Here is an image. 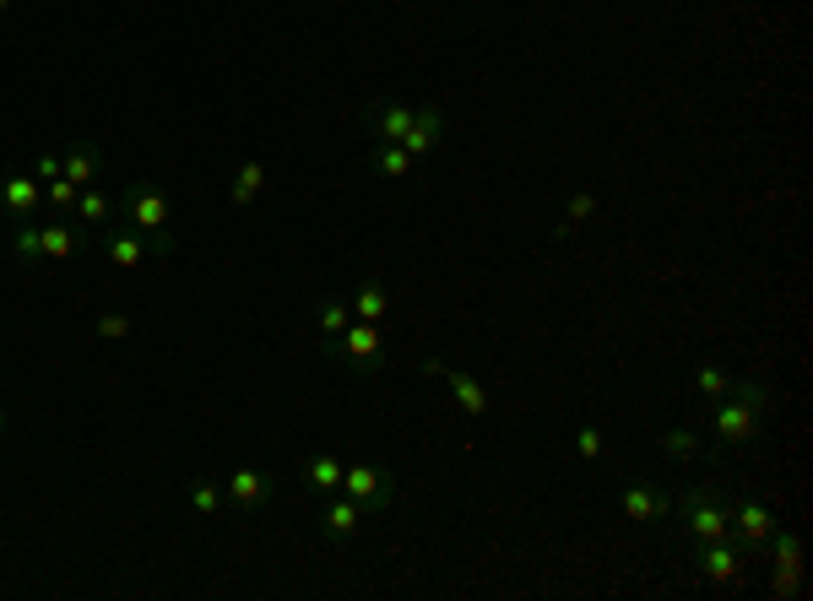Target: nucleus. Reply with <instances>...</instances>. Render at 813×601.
<instances>
[{
  "label": "nucleus",
  "mask_w": 813,
  "mask_h": 601,
  "mask_svg": "<svg viewBox=\"0 0 813 601\" xmlns=\"http://www.w3.org/2000/svg\"><path fill=\"white\" fill-rule=\"evenodd\" d=\"M770 407H776V396L765 380H732V390L721 401H710V434L721 445H749V440H760V423Z\"/></svg>",
  "instance_id": "nucleus-1"
},
{
  "label": "nucleus",
  "mask_w": 813,
  "mask_h": 601,
  "mask_svg": "<svg viewBox=\"0 0 813 601\" xmlns=\"http://www.w3.org/2000/svg\"><path fill=\"white\" fill-rule=\"evenodd\" d=\"M672 509H678V526H683L689 542H721V537H732V509H727L716 477L700 482V488H683L672 498Z\"/></svg>",
  "instance_id": "nucleus-2"
},
{
  "label": "nucleus",
  "mask_w": 813,
  "mask_h": 601,
  "mask_svg": "<svg viewBox=\"0 0 813 601\" xmlns=\"http://www.w3.org/2000/svg\"><path fill=\"white\" fill-rule=\"evenodd\" d=\"M93 244L87 228H71V223H11V250L16 261H71Z\"/></svg>",
  "instance_id": "nucleus-3"
},
{
  "label": "nucleus",
  "mask_w": 813,
  "mask_h": 601,
  "mask_svg": "<svg viewBox=\"0 0 813 601\" xmlns=\"http://www.w3.org/2000/svg\"><path fill=\"white\" fill-rule=\"evenodd\" d=\"M120 206H125V228L147 233V239L158 244L163 255H174V201L163 195L158 184L136 179V184H131V190L120 195Z\"/></svg>",
  "instance_id": "nucleus-4"
},
{
  "label": "nucleus",
  "mask_w": 813,
  "mask_h": 601,
  "mask_svg": "<svg viewBox=\"0 0 813 601\" xmlns=\"http://www.w3.org/2000/svg\"><path fill=\"white\" fill-rule=\"evenodd\" d=\"M331 358L347 363V369H358V374H380V363H385V336H380V325L347 320V330L331 336Z\"/></svg>",
  "instance_id": "nucleus-5"
},
{
  "label": "nucleus",
  "mask_w": 813,
  "mask_h": 601,
  "mask_svg": "<svg viewBox=\"0 0 813 601\" xmlns=\"http://www.w3.org/2000/svg\"><path fill=\"white\" fill-rule=\"evenodd\" d=\"M694 580L721 586V591L743 586V548H738L732 537H721V542H694Z\"/></svg>",
  "instance_id": "nucleus-6"
},
{
  "label": "nucleus",
  "mask_w": 813,
  "mask_h": 601,
  "mask_svg": "<svg viewBox=\"0 0 813 601\" xmlns=\"http://www.w3.org/2000/svg\"><path fill=\"white\" fill-rule=\"evenodd\" d=\"M727 509H732V542H738L743 553H760V548L770 542V531L781 526V520H776V509H770V504H760V498H749V493H732V498H727Z\"/></svg>",
  "instance_id": "nucleus-7"
},
{
  "label": "nucleus",
  "mask_w": 813,
  "mask_h": 601,
  "mask_svg": "<svg viewBox=\"0 0 813 601\" xmlns=\"http://www.w3.org/2000/svg\"><path fill=\"white\" fill-rule=\"evenodd\" d=\"M765 548H770V558H776V564H770V591L781 601H792L798 597V580H803V542H798V531L776 526Z\"/></svg>",
  "instance_id": "nucleus-8"
},
{
  "label": "nucleus",
  "mask_w": 813,
  "mask_h": 601,
  "mask_svg": "<svg viewBox=\"0 0 813 601\" xmlns=\"http://www.w3.org/2000/svg\"><path fill=\"white\" fill-rule=\"evenodd\" d=\"M423 374L440 380V385H451V396H456V407H462L467 418H488V412H493V396H488L473 374H462V369H451V363H440V358H429Z\"/></svg>",
  "instance_id": "nucleus-9"
},
{
  "label": "nucleus",
  "mask_w": 813,
  "mask_h": 601,
  "mask_svg": "<svg viewBox=\"0 0 813 601\" xmlns=\"http://www.w3.org/2000/svg\"><path fill=\"white\" fill-rule=\"evenodd\" d=\"M342 493L358 498L363 509H385V504H391V477H385L374 460H352V466L342 471Z\"/></svg>",
  "instance_id": "nucleus-10"
},
{
  "label": "nucleus",
  "mask_w": 813,
  "mask_h": 601,
  "mask_svg": "<svg viewBox=\"0 0 813 601\" xmlns=\"http://www.w3.org/2000/svg\"><path fill=\"white\" fill-rule=\"evenodd\" d=\"M277 493V477L272 471H261V466H239V471H228V482H223V498L234 504V509H261L266 498Z\"/></svg>",
  "instance_id": "nucleus-11"
},
{
  "label": "nucleus",
  "mask_w": 813,
  "mask_h": 601,
  "mask_svg": "<svg viewBox=\"0 0 813 601\" xmlns=\"http://www.w3.org/2000/svg\"><path fill=\"white\" fill-rule=\"evenodd\" d=\"M619 509H624V520H635V526H656V520L672 515V498H667L661 488H650V482H619Z\"/></svg>",
  "instance_id": "nucleus-12"
},
{
  "label": "nucleus",
  "mask_w": 813,
  "mask_h": 601,
  "mask_svg": "<svg viewBox=\"0 0 813 601\" xmlns=\"http://www.w3.org/2000/svg\"><path fill=\"white\" fill-rule=\"evenodd\" d=\"M0 206H5V223H33L38 206H44V184L33 173H5L0 179Z\"/></svg>",
  "instance_id": "nucleus-13"
},
{
  "label": "nucleus",
  "mask_w": 813,
  "mask_h": 601,
  "mask_svg": "<svg viewBox=\"0 0 813 601\" xmlns=\"http://www.w3.org/2000/svg\"><path fill=\"white\" fill-rule=\"evenodd\" d=\"M413 115H418V104H391V98H380V104L363 109V125H369L374 142H402V136L413 131Z\"/></svg>",
  "instance_id": "nucleus-14"
},
{
  "label": "nucleus",
  "mask_w": 813,
  "mask_h": 601,
  "mask_svg": "<svg viewBox=\"0 0 813 601\" xmlns=\"http://www.w3.org/2000/svg\"><path fill=\"white\" fill-rule=\"evenodd\" d=\"M98 244H104V255H109V261H115L120 272H136V266L147 261V255H163L158 244H153L147 233H136V228H109V233H104Z\"/></svg>",
  "instance_id": "nucleus-15"
},
{
  "label": "nucleus",
  "mask_w": 813,
  "mask_h": 601,
  "mask_svg": "<svg viewBox=\"0 0 813 601\" xmlns=\"http://www.w3.org/2000/svg\"><path fill=\"white\" fill-rule=\"evenodd\" d=\"M402 147L413 152V157H429L434 147H445V109H434V104H418V115H413V131L402 136Z\"/></svg>",
  "instance_id": "nucleus-16"
},
{
  "label": "nucleus",
  "mask_w": 813,
  "mask_h": 601,
  "mask_svg": "<svg viewBox=\"0 0 813 601\" xmlns=\"http://www.w3.org/2000/svg\"><path fill=\"white\" fill-rule=\"evenodd\" d=\"M321 531L336 537V542H342V537H358V531H363V504L347 498V493H331L321 509Z\"/></svg>",
  "instance_id": "nucleus-17"
},
{
  "label": "nucleus",
  "mask_w": 813,
  "mask_h": 601,
  "mask_svg": "<svg viewBox=\"0 0 813 601\" xmlns=\"http://www.w3.org/2000/svg\"><path fill=\"white\" fill-rule=\"evenodd\" d=\"M347 303H352V320H369V325H385V320H391V288H385L380 277H363L358 293Z\"/></svg>",
  "instance_id": "nucleus-18"
},
{
  "label": "nucleus",
  "mask_w": 813,
  "mask_h": 601,
  "mask_svg": "<svg viewBox=\"0 0 813 601\" xmlns=\"http://www.w3.org/2000/svg\"><path fill=\"white\" fill-rule=\"evenodd\" d=\"M342 471H347L342 455H331V450L310 455V460H304V488H310V493H342Z\"/></svg>",
  "instance_id": "nucleus-19"
},
{
  "label": "nucleus",
  "mask_w": 813,
  "mask_h": 601,
  "mask_svg": "<svg viewBox=\"0 0 813 601\" xmlns=\"http://www.w3.org/2000/svg\"><path fill=\"white\" fill-rule=\"evenodd\" d=\"M60 157H65V179H71V184H82V190H87V184H98L104 152L93 147V142H71V147L60 152Z\"/></svg>",
  "instance_id": "nucleus-20"
},
{
  "label": "nucleus",
  "mask_w": 813,
  "mask_h": 601,
  "mask_svg": "<svg viewBox=\"0 0 813 601\" xmlns=\"http://www.w3.org/2000/svg\"><path fill=\"white\" fill-rule=\"evenodd\" d=\"M656 445L661 455H672V460H705V440H700V429H683V423H672V429H661L656 434Z\"/></svg>",
  "instance_id": "nucleus-21"
},
{
  "label": "nucleus",
  "mask_w": 813,
  "mask_h": 601,
  "mask_svg": "<svg viewBox=\"0 0 813 601\" xmlns=\"http://www.w3.org/2000/svg\"><path fill=\"white\" fill-rule=\"evenodd\" d=\"M266 190V163H239V173H234V184H228V201L239 206V212H250L255 206V195Z\"/></svg>",
  "instance_id": "nucleus-22"
},
{
  "label": "nucleus",
  "mask_w": 813,
  "mask_h": 601,
  "mask_svg": "<svg viewBox=\"0 0 813 601\" xmlns=\"http://www.w3.org/2000/svg\"><path fill=\"white\" fill-rule=\"evenodd\" d=\"M369 163H374V173H380V179H407V173L418 168V157L402 147V142H374Z\"/></svg>",
  "instance_id": "nucleus-23"
},
{
  "label": "nucleus",
  "mask_w": 813,
  "mask_h": 601,
  "mask_svg": "<svg viewBox=\"0 0 813 601\" xmlns=\"http://www.w3.org/2000/svg\"><path fill=\"white\" fill-rule=\"evenodd\" d=\"M71 217L93 233L98 223H109V217H115V195H109V190H98V184H87V190L76 195V212H71Z\"/></svg>",
  "instance_id": "nucleus-24"
},
{
  "label": "nucleus",
  "mask_w": 813,
  "mask_h": 601,
  "mask_svg": "<svg viewBox=\"0 0 813 601\" xmlns=\"http://www.w3.org/2000/svg\"><path fill=\"white\" fill-rule=\"evenodd\" d=\"M591 212H597V190H575L570 206H564V217H559V228H553V239H575L591 223Z\"/></svg>",
  "instance_id": "nucleus-25"
},
{
  "label": "nucleus",
  "mask_w": 813,
  "mask_h": 601,
  "mask_svg": "<svg viewBox=\"0 0 813 601\" xmlns=\"http://www.w3.org/2000/svg\"><path fill=\"white\" fill-rule=\"evenodd\" d=\"M732 369H721V363H705V369H694V380H689V390L700 396V401H721L727 390H732Z\"/></svg>",
  "instance_id": "nucleus-26"
},
{
  "label": "nucleus",
  "mask_w": 813,
  "mask_h": 601,
  "mask_svg": "<svg viewBox=\"0 0 813 601\" xmlns=\"http://www.w3.org/2000/svg\"><path fill=\"white\" fill-rule=\"evenodd\" d=\"M347 320H352V303H347V299H321V303H315V325H321L325 336H342V330H347Z\"/></svg>",
  "instance_id": "nucleus-27"
},
{
  "label": "nucleus",
  "mask_w": 813,
  "mask_h": 601,
  "mask_svg": "<svg viewBox=\"0 0 813 601\" xmlns=\"http://www.w3.org/2000/svg\"><path fill=\"white\" fill-rule=\"evenodd\" d=\"M76 195H82V184H71L65 173L44 184V206H49V212H76Z\"/></svg>",
  "instance_id": "nucleus-28"
},
{
  "label": "nucleus",
  "mask_w": 813,
  "mask_h": 601,
  "mask_svg": "<svg viewBox=\"0 0 813 601\" xmlns=\"http://www.w3.org/2000/svg\"><path fill=\"white\" fill-rule=\"evenodd\" d=\"M190 509H195L201 520H212V515L223 509V493H217V482H195V488H190Z\"/></svg>",
  "instance_id": "nucleus-29"
},
{
  "label": "nucleus",
  "mask_w": 813,
  "mask_h": 601,
  "mask_svg": "<svg viewBox=\"0 0 813 601\" xmlns=\"http://www.w3.org/2000/svg\"><path fill=\"white\" fill-rule=\"evenodd\" d=\"M602 450H608L602 429H597V423H581V429H575V455H581V460H602Z\"/></svg>",
  "instance_id": "nucleus-30"
},
{
  "label": "nucleus",
  "mask_w": 813,
  "mask_h": 601,
  "mask_svg": "<svg viewBox=\"0 0 813 601\" xmlns=\"http://www.w3.org/2000/svg\"><path fill=\"white\" fill-rule=\"evenodd\" d=\"M60 173H65V157H60L55 147H44V152H38V163H33V179H38V184H49V179H60Z\"/></svg>",
  "instance_id": "nucleus-31"
},
{
  "label": "nucleus",
  "mask_w": 813,
  "mask_h": 601,
  "mask_svg": "<svg viewBox=\"0 0 813 601\" xmlns=\"http://www.w3.org/2000/svg\"><path fill=\"white\" fill-rule=\"evenodd\" d=\"M98 336H104V341H120V336H131V314H104V320H98Z\"/></svg>",
  "instance_id": "nucleus-32"
},
{
  "label": "nucleus",
  "mask_w": 813,
  "mask_h": 601,
  "mask_svg": "<svg viewBox=\"0 0 813 601\" xmlns=\"http://www.w3.org/2000/svg\"><path fill=\"white\" fill-rule=\"evenodd\" d=\"M0 440H5V412H0Z\"/></svg>",
  "instance_id": "nucleus-33"
},
{
  "label": "nucleus",
  "mask_w": 813,
  "mask_h": 601,
  "mask_svg": "<svg viewBox=\"0 0 813 601\" xmlns=\"http://www.w3.org/2000/svg\"><path fill=\"white\" fill-rule=\"evenodd\" d=\"M5 5H16V0H0V11H5Z\"/></svg>",
  "instance_id": "nucleus-34"
}]
</instances>
